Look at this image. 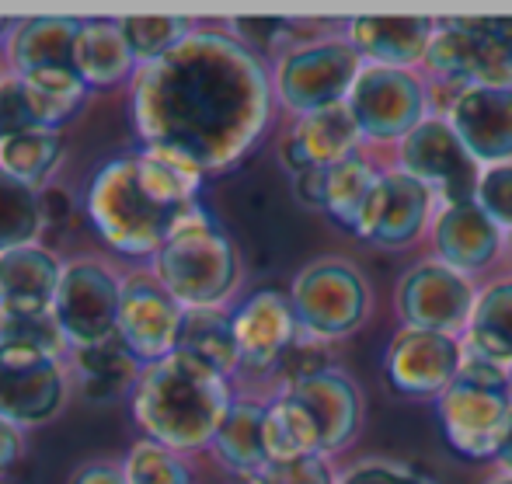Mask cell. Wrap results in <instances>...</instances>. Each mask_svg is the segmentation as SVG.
Segmentation results:
<instances>
[{
  "label": "cell",
  "instance_id": "1",
  "mask_svg": "<svg viewBox=\"0 0 512 484\" xmlns=\"http://www.w3.org/2000/svg\"><path fill=\"white\" fill-rule=\"evenodd\" d=\"M276 112L272 67L227 28H196L175 53L136 70L129 119L143 147H171L206 175L237 168Z\"/></svg>",
  "mask_w": 512,
  "mask_h": 484
},
{
  "label": "cell",
  "instance_id": "2",
  "mask_svg": "<svg viewBox=\"0 0 512 484\" xmlns=\"http://www.w3.org/2000/svg\"><path fill=\"white\" fill-rule=\"evenodd\" d=\"M206 171L171 147H140L105 161L88 185V220L98 241L122 258H154L185 216L203 206Z\"/></svg>",
  "mask_w": 512,
  "mask_h": 484
},
{
  "label": "cell",
  "instance_id": "3",
  "mask_svg": "<svg viewBox=\"0 0 512 484\" xmlns=\"http://www.w3.org/2000/svg\"><path fill=\"white\" fill-rule=\"evenodd\" d=\"M234 394V380L175 352L161 363L143 366L129 394V408L143 439H154L185 457L213 446Z\"/></svg>",
  "mask_w": 512,
  "mask_h": 484
},
{
  "label": "cell",
  "instance_id": "4",
  "mask_svg": "<svg viewBox=\"0 0 512 484\" xmlns=\"http://www.w3.org/2000/svg\"><path fill=\"white\" fill-rule=\"evenodd\" d=\"M147 272L185 310L230 307L241 286V251L220 220L199 206L147 262Z\"/></svg>",
  "mask_w": 512,
  "mask_h": 484
},
{
  "label": "cell",
  "instance_id": "5",
  "mask_svg": "<svg viewBox=\"0 0 512 484\" xmlns=\"http://www.w3.org/2000/svg\"><path fill=\"white\" fill-rule=\"evenodd\" d=\"M443 443L471 464H495L512 425L506 366L467 356L464 370L432 401Z\"/></svg>",
  "mask_w": 512,
  "mask_h": 484
},
{
  "label": "cell",
  "instance_id": "6",
  "mask_svg": "<svg viewBox=\"0 0 512 484\" xmlns=\"http://www.w3.org/2000/svg\"><path fill=\"white\" fill-rule=\"evenodd\" d=\"M432 91L512 88V18H436L422 63Z\"/></svg>",
  "mask_w": 512,
  "mask_h": 484
},
{
  "label": "cell",
  "instance_id": "7",
  "mask_svg": "<svg viewBox=\"0 0 512 484\" xmlns=\"http://www.w3.org/2000/svg\"><path fill=\"white\" fill-rule=\"evenodd\" d=\"M363 67V56L352 49V42L342 32L300 39L272 63V95H276V105L293 119L324 112V108L349 101Z\"/></svg>",
  "mask_w": 512,
  "mask_h": 484
},
{
  "label": "cell",
  "instance_id": "8",
  "mask_svg": "<svg viewBox=\"0 0 512 484\" xmlns=\"http://www.w3.org/2000/svg\"><path fill=\"white\" fill-rule=\"evenodd\" d=\"M286 293H290L300 331L331 345L356 335L373 317L370 279L345 255H321L307 262Z\"/></svg>",
  "mask_w": 512,
  "mask_h": 484
},
{
  "label": "cell",
  "instance_id": "9",
  "mask_svg": "<svg viewBox=\"0 0 512 484\" xmlns=\"http://www.w3.org/2000/svg\"><path fill=\"white\" fill-rule=\"evenodd\" d=\"M345 105H349L366 147H398L429 115L439 112L436 91L425 81L422 70L373 67V63L363 67Z\"/></svg>",
  "mask_w": 512,
  "mask_h": 484
},
{
  "label": "cell",
  "instance_id": "10",
  "mask_svg": "<svg viewBox=\"0 0 512 484\" xmlns=\"http://www.w3.org/2000/svg\"><path fill=\"white\" fill-rule=\"evenodd\" d=\"M478 290L471 276H460L439 258L411 262L394 286V314L405 328L439 331V335L464 338L471 328Z\"/></svg>",
  "mask_w": 512,
  "mask_h": 484
},
{
  "label": "cell",
  "instance_id": "11",
  "mask_svg": "<svg viewBox=\"0 0 512 484\" xmlns=\"http://www.w3.org/2000/svg\"><path fill=\"white\" fill-rule=\"evenodd\" d=\"M439 195L415 175L401 171L398 164H384L377 189L366 202L363 216L356 223V234L363 244L380 251H408L418 241H429L432 220L439 213Z\"/></svg>",
  "mask_w": 512,
  "mask_h": 484
},
{
  "label": "cell",
  "instance_id": "12",
  "mask_svg": "<svg viewBox=\"0 0 512 484\" xmlns=\"http://www.w3.org/2000/svg\"><path fill=\"white\" fill-rule=\"evenodd\" d=\"M464 338L439 335V331L405 328L401 324L384 349V384L394 397L405 401H436L464 370Z\"/></svg>",
  "mask_w": 512,
  "mask_h": 484
},
{
  "label": "cell",
  "instance_id": "13",
  "mask_svg": "<svg viewBox=\"0 0 512 484\" xmlns=\"http://www.w3.org/2000/svg\"><path fill=\"white\" fill-rule=\"evenodd\" d=\"M122 279L95 258H74L63 265L53 317L60 321L70 349L108 342L119 331Z\"/></svg>",
  "mask_w": 512,
  "mask_h": 484
},
{
  "label": "cell",
  "instance_id": "14",
  "mask_svg": "<svg viewBox=\"0 0 512 484\" xmlns=\"http://www.w3.org/2000/svg\"><path fill=\"white\" fill-rule=\"evenodd\" d=\"M394 164L408 175H415L418 182H425L432 192L439 195L443 206L453 202H471L478 195L481 182V164L464 150V143L457 140V133L450 129V122L443 115H429L415 133H408L405 140L394 147Z\"/></svg>",
  "mask_w": 512,
  "mask_h": 484
},
{
  "label": "cell",
  "instance_id": "15",
  "mask_svg": "<svg viewBox=\"0 0 512 484\" xmlns=\"http://www.w3.org/2000/svg\"><path fill=\"white\" fill-rule=\"evenodd\" d=\"M286 394L300 411H304L310 432H314L317 457H338L359 439L366 422V401L356 380L342 370V366H328V370L314 373L307 380L276 390Z\"/></svg>",
  "mask_w": 512,
  "mask_h": 484
},
{
  "label": "cell",
  "instance_id": "16",
  "mask_svg": "<svg viewBox=\"0 0 512 484\" xmlns=\"http://www.w3.org/2000/svg\"><path fill=\"white\" fill-rule=\"evenodd\" d=\"M185 321V307L175 300L150 272L122 279V303H119V338L140 366H154L161 359L175 356L178 331Z\"/></svg>",
  "mask_w": 512,
  "mask_h": 484
},
{
  "label": "cell",
  "instance_id": "17",
  "mask_svg": "<svg viewBox=\"0 0 512 484\" xmlns=\"http://www.w3.org/2000/svg\"><path fill=\"white\" fill-rule=\"evenodd\" d=\"M230 317H234L237 352H241V373L272 380L279 359L300 338V321L293 314L290 293L276 286L251 290L230 307Z\"/></svg>",
  "mask_w": 512,
  "mask_h": 484
},
{
  "label": "cell",
  "instance_id": "18",
  "mask_svg": "<svg viewBox=\"0 0 512 484\" xmlns=\"http://www.w3.org/2000/svg\"><path fill=\"white\" fill-rule=\"evenodd\" d=\"M67 401L63 359L0 345V418L18 429H32L60 415Z\"/></svg>",
  "mask_w": 512,
  "mask_h": 484
},
{
  "label": "cell",
  "instance_id": "19",
  "mask_svg": "<svg viewBox=\"0 0 512 484\" xmlns=\"http://www.w3.org/2000/svg\"><path fill=\"white\" fill-rule=\"evenodd\" d=\"M464 150L481 164H512V88H467L439 108Z\"/></svg>",
  "mask_w": 512,
  "mask_h": 484
},
{
  "label": "cell",
  "instance_id": "20",
  "mask_svg": "<svg viewBox=\"0 0 512 484\" xmlns=\"http://www.w3.org/2000/svg\"><path fill=\"white\" fill-rule=\"evenodd\" d=\"M509 237L478 202H453V206H439L436 220L429 230V248L432 258L450 265L460 276L478 279L488 272L499 255L506 251Z\"/></svg>",
  "mask_w": 512,
  "mask_h": 484
},
{
  "label": "cell",
  "instance_id": "21",
  "mask_svg": "<svg viewBox=\"0 0 512 484\" xmlns=\"http://www.w3.org/2000/svg\"><path fill=\"white\" fill-rule=\"evenodd\" d=\"M359 150H366V140L349 105H335L290 122V129L279 140V164L293 178L310 168H335Z\"/></svg>",
  "mask_w": 512,
  "mask_h": 484
},
{
  "label": "cell",
  "instance_id": "22",
  "mask_svg": "<svg viewBox=\"0 0 512 484\" xmlns=\"http://www.w3.org/2000/svg\"><path fill=\"white\" fill-rule=\"evenodd\" d=\"M342 35L352 42L363 63L373 67L422 70L425 53L436 35V18L425 14H401V18H349Z\"/></svg>",
  "mask_w": 512,
  "mask_h": 484
},
{
  "label": "cell",
  "instance_id": "23",
  "mask_svg": "<svg viewBox=\"0 0 512 484\" xmlns=\"http://www.w3.org/2000/svg\"><path fill=\"white\" fill-rule=\"evenodd\" d=\"M63 279V262L42 244L0 255V310L4 317L49 314Z\"/></svg>",
  "mask_w": 512,
  "mask_h": 484
},
{
  "label": "cell",
  "instance_id": "24",
  "mask_svg": "<svg viewBox=\"0 0 512 484\" xmlns=\"http://www.w3.org/2000/svg\"><path fill=\"white\" fill-rule=\"evenodd\" d=\"M81 21L84 18H67V14L14 21L11 39L4 46L11 74L28 77L42 74V70H74Z\"/></svg>",
  "mask_w": 512,
  "mask_h": 484
},
{
  "label": "cell",
  "instance_id": "25",
  "mask_svg": "<svg viewBox=\"0 0 512 484\" xmlns=\"http://www.w3.org/2000/svg\"><path fill=\"white\" fill-rule=\"evenodd\" d=\"M265 411H269V394H234V404H230L227 418H223L220 432L209 446L213 457L241 481H248L251 474H258L269 464Z\"/></svg>",
  "mask_w": 512,
  "mask_h": 484
},
{
  "label": "cell",
  "instance_id": "26",
  "mask_svg": "<svg viewBox=\"0 0 512 484\" xmlns=\"http://www.w3.org/2000/svg\"><path fill=\"white\" fill-rule=\"evenodd\" d=\"M74 70L88 88H115L122 81H133L140 63L129 49L119 18H84L77 35Z\"/></svg>",
  "mask_w": 512,
  "mask_h": 484
},
{
  "label": "cell",
  "instance_id": "27",
  "mask_svg": "<svg viewBox=\"0 0 512 484\" xmlns=\"http://www.w3.org/2000/svg\"><path fill=\"white\" fill-rule=\"evenodd\" d=\"M464 352L495 366H512V272L481 283L471 328L464 335Z\"/></svg>",
  "mask_w": 512,
  "mask_h": 484
},
{
  "label": "cell",
  "instance_id": "28",
  "mask_svg": "<svg viewBox=\"0 0 512 484\" xmlns=\"http://www.w3.org/2000/svg\"><path fill=\"white\" fill-rule=\"evenodd\" d=\"M380 175H384V164L370 154V147L352 154L349 161L335 164V168H324L321 206L317 209H321L335 227L356 234V223H359V216H363L373 189H377Z\"/></svg>",
  "mask_w": 512,
  "mask_h": 484
},
{
  "label": "cell",
  "instance_id": "29",
  "mask_svg": "<svg viewBox=\"0 0 512 484\" xmlns=\"http://www.w3.org/2000/svg\"><path fill=\"white\" fill-rule=\"evenodd\" d=\"M182 356L209 366L220 377L234 380L241 373V352H237L234 317L230 307H192L185 310L182 331H178V349Z\"/></svg>",
  "mask_w": 512,
  "mask_h": 484
},
{
  "label": "cell",
  "instance_id": "30",
  "mask_svg": "<svg viewBox=\"0 0 512 484\" xmlns=\"http://www.w3.org/2000/svg\"><path fill=\"white\" fill-rule=\"evenodd\" d=\"M74 363L77 373H81V394L95 404H108L133 394L136 380L143 373V366L136 363V356L119 338L88 345V349H74Z\"/></svg>",
  "mask_w": 512,
  "mask_h": 484
},
{
  "label": "cell",
  "instance_id": "31",
  "mask_svg": "<svg viewBox=\"0 0 512 484\" xmlns=\"http://www.w3.org/2000/svg\"><path fill=\"white\" fill-rule=\"evenodd\" d=\"M25 91V108L35 129L60 133L84 108L91 88L77 77V70H42V74L18 77Z\"/></svg>",
  "mask_w": 512,
  "mask_h": 484
},
{
  "label": "cell",
  "instance_id": "32",
  "mask_svg": "<svg viewBox=\"0 0 512 484\" xmlns=\"http://www.w3.org/2000/svg\"><path fill=\"white\" fill-rule=\"evenodd\" d=\"M60 161H63V136L49 133V129H25V133H14L0 143V168L39 192L46 185H53L49 178L56 175Z\"/></svg>",
  "mask_w": 512,
  "mask_h": 484
},
{
  "label": "cell",
  "instance_id": "33",
  "mask_svg": "<svg viewBox=\"0 0 512 484\" xmlns=\"http://www.w3.org/2000/svg\"><path fill=\"white\" fill-rule=\"evenodd\" d=\"M42 230H46V223H42L39 189L18 182L0 168V255L39 244Z\"/></svg>",
  "mask_w": 512,
  "mask_h": 484
},
{
  "label": "cell",
  "instance_id": "34",
  "mask_svg": "<svg viewBox=\"0 0 512 484\" xmlns=\"http://www.w3.org/2000/svg\"><path fill=\"white\" fill-rule=\"evenodd\" d=\"M119 28L133 49L136 63L147 67V63L175 53L196 32V21L182 18V14H133V18H119Z\"/></svg>",
  "mask_w": 512,
  "mask_h": 484
},
{
  "label": "cell",
  "instance_id": "35",
  "mask_svg": "<svg viewBox=\"0 0 512 484\" xmlns=\"http://www.w3.org/2000/svg\"><path fill=\"white\" fill-rule=\"evenodd\" d=\"M126 484H196L192 467L182 460V453L154 443V439H136L122 457Z\"/></svg>",
  "mask_w": 512,
  "mask_h": 484
},
{
  "label": "cell",
  "instance_id": "36",
  "mask_svg": "<svg viewBox=\"0 0 512 484\" xmlns=\"http://www.w3.org/2000/svg\"><path fill=\"white\" fill-rule=\"evenodd\" d=\"M0 345H18V349L39 352V356L63 359L70 349L67 335H63L60 321L49 314H28V317H4V328H0Z\"/></svg>",
  "mask_w": 512,
  "mask_h": 484
},
{
  "label": "cell",
  "instance_id": "37",
  "mask_svg": "<svg viewBox=\"0 0 512 484\" xmlns=\"http://www.w3.org/2000/svg\"><path fill=\"white\" fill-rule=\"evenodd\" d=\"M335 484H439L429 474L415 471L405 460L391 457H363L356 464L342 467Z\"/></svg>",
  "mask_w": 512,
  "mask_h": 484
},
{
  "label": "cell",
  "instance_id": "38",
  "mask_svg": "<svg viewBox=\"0 0 512 484\" xmlns=\"http://www.w3.org/2000/svg\"><path fill=\"white\" fill-rule=\"evenodd\" d=\"M338 471L328 457H297V460H269L258 474L241 484H335Z\"/></svg>",
  "mask_w": 512,
  "mask_h": 484
},
{
  "label": "cell",
  "instance_id": "39",
  "mask_svg": "<svg viewBox=\"0 0 512 484\" xmlns=\"http://www.w3.org/2000/svg\"><path fill=\"white\" fill-rule=\"evenodd\" d=\"M474 202H478L509 237L512 234V164H495V168L481 171Z\"/></svg>",
  "mask_w": 512,
  "mask_h": 484
},
{
  "label": "cell",
  "instance_id": "40",
  "mask_svg": "<svg viewBox=\"0 0 512 484\" xmlns=\"http://www.w3.org/2000/svg\"><path fill=\"white\" fill-rule=\"evenodd\" d=\"M25 129H35L25 108V91H21L18 77L4 74L0 77V143L14 133H25Z\"/></svg>",
  "mask_w": 512,
  "mask_h": 484
},
{
  "label": "cell",
  "instance_id": "41",
  "mask_svg": "<svg viewBox=\"0 0 512 484\" xmlns=\"http://www.w3.org/2000/svg\"><path fill=\"white\" fill-rule=\"evenodd\" d=\"M39 202H42V223L46 230H56V227H67L74 220V199H70L67 189L60 185H46L39 192Z\"/></svg>",
  "mask_w": 512,
  "mask_h": 484
},
{
  "label": "cell",
  "instance_id": "42",
  "mask_svg": "<svg viewBox=\"0 0 512 484\" xmlns=\"http://www.w3.org/2000/svg\"><path fill=\"white\" fill-rule=\"evenodd\" d=\"M67 484H126V474H122V464L95 460V464H84L81 471H74Z\"/></svg>",
  "mask_w": 512,
  "mask_h": 484
},
{
  "label": "cell",
  "instance_id": "43",
  "mask_svg": "<svg viewBox=\"0 0 512 484\" xmlns=\"http://www.w3.org/2000/svg\"><path fill=\"white\" fill-rule=\"evenodd\" d=\"M21 457V429L0 418V474H7Z\"/></svg>",
  "mask_w": 512,
  "mask_h": 484
},
{
  "label": "cell",
  "instance_id": "44",
  "mask_svg": "<svg viewBox=\"0 0 512 484\" xmlns=\"http://www.w3.org/2000/svg\"><path fill=\"white\" fill-rule=\"evenodd\" d=\"M495 467H499V474H512V425L506 432V443H502L499 457H495Z\"/></svg>",
  "mask_w": 512,
  "mask_h": 484
},
{
  "label": "cell",
  "instance_id": "45",
  "mask_svg": "<svg viewBox=\"0 0 512 484\" xmlns=\"http://www.w3.org/2000/svg\"><path fill=\"white\" fill-rule=\"evenodd\" d=\"M11 28H14V21L0 18V46H7V39H11Z\"/></svg>",
  "mask_w": 512,
  "mask_h": 484
},
{
  "label": "cell",
  "instance_id": "46",
  "mask_svg": "<svg viewBox=\"0 0 512 484\" xmlns=\"http://www.w3.org/2000/svg\"><path fill=\"white\" fill-rule=\"evenodd\" d=\"M485 484H512V474H495V478H488Z\"/></svg>",
  "mask_w": 512,
  "mask_h": 484
},
{
  "label": "cell",
  "instance_id": "47",
  "mask_svg": "<svg viewBox=\"0 0 512 484\" xmlns=\"http://www.w3.org/2000/svg\"><path fill=\"white\" fill-rule=\"evenodd\" d=\"M509 394H512V366H509Z\"/></svg>",
  "mask_w": 512,
  "mask_h": 484
},
{
  "label": "cell",
  "instance_id": "48",
  "mask_svg": "<svg viewBox=\"0 0 512 484\" xmlns=\"http://www.w3.org/2000/svg\"><path fill=\"white\" fill-rule=\"evenodd\" d=\"M506 248H509V255H512V234H509V244H506Z\"/></svg>",
  "mask_w": 512,
  "mask_h": 484
},
{
  "label": "cell",
  "instance_id": "49",
  "mask_svg": "<svg viewBox=\"0 0 512 484\" xmlns=\"http://www.w3.org/2000/svg\"><path fill=\"white\" fill-rule=\"evenodd\" d=\"M0 328H4V310H0Z\"/></svg>",
  "mask_w": 512,
  "mask_h": 484
}]
</instances>
